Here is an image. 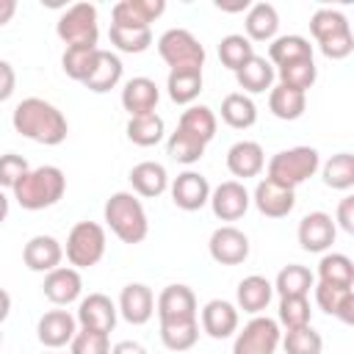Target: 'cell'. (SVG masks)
<instances>
[{"mask_svg":"<svg viewBox=\"0 0 354 354\" xmlns=\"http://www.w3.org/2000/svg\"><path fill=\"white\" fill-rule=\"evenodd\" d=\"M11 124L19 136H25L36 144H44V147H58L69 133L66 116L53 102L41 100V97L22 100L11 113Z\"/></svg>","mask_w":354,"mask_h":354,"instance_id":"cell-1","label":"cell"},{"mask_svg":"<svg viewBox=\"0 0 354 354\" xmlns=\"http://www.w3.org/2000/svg\"><path fill=\"white\" fill-rule=\"evenodd\" d=\"M11 191L22 210H44L64 196L66 177L58 166H36V169H28Z\"/></svg>","mask_w":354,"mask_h":354,"instance_id":"cell-2","label":"cell"},{"mask_svg":"<svg viewBox=\"0 0 354 354\" xmlns=\"http://www.w3.org/2000/svg\"><path fill=\"white\" fill-rule=\"evenodd\" d=\"M105 224L111 227V232L122 241V243H141L149 232V221H147V210L141 205V199L130 191H116L105 199L102 207Z\"/></svg>","mask_w":354,"mask_h":354,"instance_id":"cell-3","label":"cell"},{"mask_svg":"<svg viewBox=\"0 0 354 354\" xmlns=\"http://www.w3.org/2000/svg\"><path fill=\"white\" fill-rule=\"evenodd\" d=\"M318 166H321V155L315 147H290L268 160V180L296 191V185L310 180L318 171Z\"/></svg>","mask_w":354,"mask_h":354,"instance_id":"cell-4","label":"cell"},{"mask_svg":"<svg viewBox=\"0 0 354 354\" xmlns=\"http://www.w3.org/2000/svg\"><path fill=\"white\" fill-rule=\"evenodd\" d=\"M105 227L97 221H77L66 235V260L72 268H91L105 257Z\"/></svg>","mask_w":354,"mask_h":354,"instance_id":"cell-5","label":"cell"},{"mask_svg":"<svg viewBox=\"0 0 354 354\" xmlns=\"http://www.w3.org/2000/svg\"><path fill=\"white\" fill-rule=\"evenodd\" d=\"M55 33L66 47H97V39H100L97 6L91 3L69 6L55 22Z\"/></svg>","mask_w":354,"mask_h":354,"instance_id":"cell-6","label":"cell"},{"mask_svg":"<svg viewBox=\"0 0 354 354\" xmlns=\"http://www.w3.org/2000/svg\"><path fill=\"white\" fill-rule=\"evenodd\" d=\"M158 53L169 69H202L205 66V47L185 28H169L166 33H160Z\"/></svg>","mask_w":354,"mask_h":354,"instance_id":"cell-7","label":"cell"},{"mask_svg":"<svg viewBox=\"0 0 354 354\" xmlns=\"http://www.w3.org/2000/svg\"><path fill=\"white\" fill-rule=\"evenodd\" d=\"M282 340L279 324L268 315H254L232 343V354H277Z\"/></svg>","mask_w":354,"mask_h":354,"instance_id":"cell-8","label":"cell"},{"mask_svg":"<svg viewBox=\"0 0 354 354\" xmlns=\"http://www.w3.org/2000/svg\"><path fill=\"white\" fill-rule=\"evenodd\" d=\"M196 296L188 285H166L155 299V313L160 324H188L196 321Z\"/></svg>","mask_w":354,"mask_h":354,"instance_id":"cell-9","label":"cell"},{"mask_svg":"<svg viewBox=\"0 0 354 354\" xmlns=\"http://www.w3.org/2000/svg\"><path fill=\"white\" fill-rule=\"evenodd\" d=\"M207 252L218 266H241L249 257V238L238 227L224 224V227L213 230V235L207 241Z\"/></svg>","mask_w":354,"mask_h":354,"instance_id":"cell-10","label":"cell"},{"mask_svg":"<svg viewBox=\"0 0 354 354\" xmlns=\"http://www.w3.org/2000/svg\"><path fill=\"white\" fill-rule=\"evenodd\" d=\"M210 207H213V216L221 218V221H238L249 205H252V196L249 191L243 188V183L238 180H224L218 183L213 191H210Z\"/></svg>","mask_w":354,"mask_h":354,"instance_id":"cell-11","label":"cell"},{"mask_svg":"<svg viewBox=\"0 0 354 354\" xmlns=\"http://www.w3.org/2000/svg\"><path fill=\"white\" fill-rule=\"evenodd\" d=\"M75 318H77L80 329H97V332L111 335L113 326H116L119 310H116V304L105 293H88L86 299H80Z\"/></svg>","mask_w":354,"mask_h":354,"instance_id":"cell-12","label":"cell"},{"mask_svg":"<svg viewBox=\"0 0 354 354\" xmlns=\"http://www.w3.org/2000/svg\"><path fill=\"white\" fill-rule=\"evenodd\" d=\"M116 310H119V315H122L127 324H133V326L147 324V321L155 315V293H152V288L144 285V282H130V285H124L122 293H119Z\"/></svg>","mask_w":354,"mask_h":354,"instance_id":"cell-13","label":"cell"},{"mask_svg":"<svg viewBox=\"0 0 354 354\" xmlns=\"http://www.w3.org/2000/svg\"><path fill=\"white\" fill-rule=\"evenodd\" d=\"M299 243L304 252H326L332 243H335V235H337V227L332 221L329 213L324 210H313L307 213L301 221H299Z\"/></svg>","mask_w":354,"mask_h":354,"instance_id":"cell-14","label":"cell"},{"mask_svg":"<svg viewBox=\"0 0 354 354\" xmlns=\"http://www.w3.org/2000/svg\"><path fill=\"white\" fill-rule=\"evenodd\" d=\"M171 199H174V205L180 210H188V213L202 210L207 205V199H210V183H207V177L199 174V171H191V169L183 171V174H177L171 180Z\"/></svg>","mask_w":354,"mask_h":354,"instance_id":"cell-15","label":"cell"},{"mask_svg":"<svg viewBox=\"0 0 354 354\" xmlns=\"http://www.w3.org/2000/svg\"><path fill=\"white\" fill-rule=\"evenodd\" d=\"M252 202H254V207L263 216H268V218H285L296 207V191L293 188H285L279 183H271L266 177V180H260L254 185Z\"/></svg>","mask_w":354,"mask_h":354,"instance_id":"cell-16","label":"cell"},{"mask_svg":"<svg viewBox=\"0 0 354 354\" xmlns=\"http://www.w3.org/2000/svg\"><path fill=\"white\" fill-rule=\"evenodd\" d=\"M41 290H44V296L55 307H66V304H72V301L80 299V290H83L80 271L72 268V266H58V268H53V271L44 274Z\"/></svg>","mask_w":354,"mask_h":354,"instance_id":"cell-17","label":"cell"},{"mask_svg":"<svg viewBox=\"0 0 354 354\" xmlns=\"http://www.w3.org/2000/svg\"><path fill=\"white\" fill-rule=\"evenodd\" d=\"M75 332H77V318L66 310H47L36 324V337L47 348H61L72 343Z\"/></svg>","mask_w":354,"mask_h":354,"instance_id":"cell-18","label":"cell"},{"mask_svg":"<svg viewBox=\"0 0 354 354\" xmlns=\"http://www.w3.org/2000/svg\"><path fill=\"white\" fill-rule=\"evenodd\" d=\"M166 11L163 0H119L111 8V25L119 28H149L160 14Z\"/></svg>","mask_w":354,"mask_h":354,"instance_id":"cell-19","label":"cell"},{"mask_svg":"<svg viewBox=\"0 0 354 354\" xmlns=\"http://www.w3.org/2000/svg\"><path fill=\"white\" fill-rule=\"evenodd\" d=\"M158 100H160V88L152 77H130L122 88V108L130 116L155 113Z\"/></svg>","mask_w":354,"mask_h":354,"instance_id":"cell-20","label":"cell"},{"mask_svg":"<svg viewBox=\"0 0 354 354\" xmlns=\"http://www.w3.org/2000/svg\"><path fill=\"white\" fill-rule=\"evenodd\" d=\"M202 332L213 340H224L238 332V307L224 299H210L202 307Z\"/></svg>","mask_w":354,"mask_h":354,"instance_id":"cell-21","label":"cell"},{"mask_svg":"<svg viewBox=\"0 0 354 354\" xmlns=\"http://www.w3.org/2000/svg\"><path fill=\"white\" fill-rule=\"evenodd\" d=\"M64 260V246L53 238V235H33L25 249H22V263L30 268V271H53L58 268Z\"/></svg>","mask_w":354,"mask_h":354,"instance_id":"cell-22","label":"cell"},{"mask_svg":"<svg viewBox=\"0 0 354 354\" xmlns=\"http://www.w3.org/2000/svg\"><path fill=\"white\" fill-rule=\"evenodd\" d=\"M266 166V152L257 141H235L227 149V169L232 177H257Z\"/></svg>","mask_w":354,"mask_h":354,"instance_id":"cell-23","label":"cell"},{"mask_svg":"<svg viewBox=\"0 0 354 354\" xmlns=\"http://www.w3.org/2000/svg\"><path fill=\"white\" fill-rule=\"evenodd\" d=\"M315 304L326 313L340 318L343 324H354V288H337L326 282H315Z\"/></svg>","mask_w":354,"mask_h":354,"instance_id":"cell-24","label":"cell"},{"mask_svg":"<svg viewBox=\"0 0 354 354\" xmlns=\"http://www.w3.org/2000/svg\"><path fill=\"white\" fill-rule=\"evenodd\" d=\"M122 69H124V66H122V58H119L116 53L100 50V53H97V61H94V66H91V72H88V77L83 80V86H86L88 91H94V94H105V91H111V88L119 86Z\"/></svg>","mask_w":354,"mask_h":354,"instance_id":"cell-25","label":"cell"},{"mask_svg":"<svg viewBox=\"0 0 354 354\" xmlns=\"http://www.w3.org/2000/svg\"><path fill=\"white\" fill-rule=\"evenodd\" d=\"M130 185L138 196H147V199H155L160 196L166 188H169V174H166V166L163 163H155V160H141L130 169Z\"/></svg>","mask_w":354,"mask_h":354,"instance_id":"cell-26","label":"cell"},{"mask_svg":"<svg viewBox=\"0 0 354 354\" xmlns=\"http://www.w3.org/2000/svg\"><path fill=\"white\" fill-rule=\"evenodd\" d=\"M274 296V285L260 277V274H249L238 282V290H235V299H238V310L243 313H252V315H260L268 301Z\"/></svg>","mask_w":354,"mask_h":354,"instance_id":"cell-27","label":"cell"},{"mask_svg":"<svg viewBox=\"0 0 354 354\" xmlns=\"http://www.w3.org/2000/svg\"><path fill=\"white\" fill-rule=\"evenodd\" d=\"M243 28L249 41H271L277 39V30H279V14L271 3H254L246 11Z\"/></svg>","mask_w":354,"mask_h":354,"instance_id":"cell-28","label":"cell"},{"mask_svg":"<svg viewBox=\"0 0 354 354\" xmlns=\"http://www.w3.org/2000/svg\"><path fill=\"white\" fill-rule=\"evenodd\" d=\"M274 77H277V72H274V66H271V61L268 58H263V55H252L238 72H235V80H238V86L243 88V91H249V94H263V91H271V83H274Z\"/></svg>","mask_w":354,"mask_h":354,"instance_id":"cell-29","label":"cell"},{"mask_svg":"<svg viewBox=\"0 0 354 354\" xmlns=\"http://www.w3.org/2000/svg\"><path fill=\"white\" fill-rule=\"evenodd\" d=\"M304 108H307V94H304V91L288 88V86H282V83L271 86V91H268V111H271L277 119L293 122V119H299V116L304 113Z\"/></svg>","mask_w":354,"mask_h":354,"instance_id":"cell-30","label":"cell"},{"mask_svg":"<svg viewBox=\"0 0 354 354\" xmlns=\"http://www.w3.org/2000/svg\"><path fill=\"white\" fill-rule=\"evenodd\" d=\"M166 91L171 102L191 105L202 91V69H169Z\"/></svg>","mask_w":354,"mask_h":354,"instance_id":"cell-31","label":"cell"},{"mask_svg":"<svg viewBox=\"0 0 354 354\" xmlns=\"http://www.w3.org/2000/svg\"><path fill=\"white\" fill-rule=\"evenodd\" d=\"M304 58H313V44L304 36H299V33L277 36L268 44V61H271V66H282V64L304 61Z\"/></svg>","mask_w":354,"mask_h":354,"instance_id":"cell-32","label":"cell"},{"mask_svg":"<svg viewBox=\"0 0 354 354\" xmlns=\"http://www.w3.org/2000/svg\"><path fill=\"white\" fill-rule=\"evenodd\" d=\"M318 282L337 285V288H354V263L348 254L326 252L318 260Z\"/></svg>","mask_w":354,"mask_h":354,"instance_id":"cell-33","label":"cell"},{"mask_svg":"<svg viewBox=\"0 0 354 354\" xmlns=\"http://www.w3.org/2000/svg\"><path fill=\"white\" fill-rule=\"evenodd\" d=\"M221 119L235 130H246L257 122V105L243 91H232L221 100Z\"/></svg>","mask_w":354,"mask_h":354,"instance_id":"cell-34","label":"cell"},{"mask_svg":"<svg viewBox=\"0 0 354 354\" xmlns=\"http://www.w3.org/2000/svg\"><path fill=\"white\" fill-rule=\"evenodd\" d=\"M315 285V274L307 268V266H299V263H290L285 266L277 279H274V290L282 296H307Z\"/></svg>","mask_w":354,"mask_h":354,"instance_id":"cell-35","label":"cell"},{"mask_svg":"<svg viewBox=\"0 0 354 354\" xmlns=\"http://www.w3.org/2000/svg\"><path fill=\"white\" fill-rule=\"evenodd\" d=\"M177 127L185 130V133H191V136H196L199 141L207 144V141H213L218 122H216V113H213L207 105H188V108L180 113Z\"/></svg>","mask_w":354,"mask_h":354,"instance_id":"cell-36","label":"cell"},{"mask_svg":"<svg viewBox=\"0 0 354 354\" xmlns=\"http://www.w3.org/2000/svg\"><path fill=\"white\" fill-rule=\"evenodd\" d=\"M324 185L332 191H348L354 188V155L351 152H337L332 155L324 169H321Z\"/></svg>","mask_w":354,"mask_h":354,"instance_id":"cell-37","label":"cell"},{"mask_svg":"<svg viewBox=\"0 0 354 354\" xmlns=\"http://www.w3.org/2000/svg\"><path fill=\"white\" fill-rule=\"evenodd\" d=\"M166 133V124L158 113H144V116H130L127 122V138L136 147H155Z\"/></svg>","mask_w":354,"mask_h":354,"instance_id":"cell-38","label":"cell"},{"mask_svg":"<svg viewBox=\"0 0 354 354\" xmlns=\"http://www.w3.org/2000/svg\"><path fill=\"white\" fill-rule=\"evenodd\" d=\"M310 33L315 36V41H326L332 36H340V33H351L348 28V19L343 11L337 8H318L313 17H310Z\"/></svg>","mask_w":354,"mask_h":354,"instance_id":"cell-39","label":"cell"},{"mask_svg":"<svg viewBox=\"0 0 354 354\" xmlns=\"http://www.w3.org/2000/svg\"><path fill=\"white\" fill-rule=\"evenodd\" d=\"M279 83L288 86V88H296V91H304L313 88L315 77H318V69H315V61L313 58H304V61H290V64H282L274 69Z\"/></svg>","mask_w":354,"mask_h":354,"instance_id":"cell-40","label":"cell"},{"mask_svg":"<svg viewBox=\"0 0 354 354\" xmlns=\"http://www.w3.org/2000/svg\"><path fill=\"white\" fill-rule=\"evenodd\" d=\"M205 147H207L205 141H199L196 136H191V133H185V130H180V127H177V130L169 136V141H166V152H169V158L177 160V163H185V166L202 160Z\"/></svg>","mask_w":354,"mask_h":354,"instance_id":"cell-41","label":"cell"},{"mask_svg":"<svg viewBox=\"0 0 354 354\" xmlns=\"http://www.w3.org/2000/svg\"><path fill=\"white\" fill-rule=\"evenodd\" d=\"M252 55H254V44L243 33H230L218 41V61L232 72H238Z\"/></svg>","mask_w":354,"mask_h":354,"instance_id":"cell-42","label":"cell"},{"mask_svg":"<svg viewBox=\"0 0 354 354\" xmlns=\"http://www.w3.org/2000/svg\"><path fill=\"white\" fill-rule=\"evenodd\" d=\"M108 39L119 53H144L152 44V30L149 28H119L111 25L108 28Z\"/></svg>","mask_w":354,"mask_h":354,"instance_id":"cell-43","label":"cell"},{"mask_svg":"<svg viewBox=\"0 0 354 354\" xmlns=\"http://www.w3.org/2000/svg\"><path fill=\"white\" fill-rule=\"evenodd\" d=\"M199 340V321L188 324H160V343L169 351H188Z\"/></svg>","mask_w":354,"mask_h":354,"instance_id":"cell-44","label":"cell"},{"mask_svg":"<svg viewBox=\"0 0 354 354\" xmlns=\"http://www.w3.org/2000/svg\"><path fill=\"white\" fill-rule=\"evenodd\" d=\"M279 343H282L285 354H321L324 351V337L310 324L299 326V329H288Z\"/></svg>","mask_w":354,"mask_h":354,"instance_id":"cell-45","label":"cell"},{"mask_svg":"<svg viewBox=\"0 0 354 354\" xmlns=\"http://www.w3.org/2000/svg\"><path fill=\"white\" fill-rule=\"evenodd\" d=\"M97 53H100V47H66L61 55V66H64L66 77L83 83L97 61Z\"/></svg>","mask_w":354,"mask_h":354,"instance_id":"cell-46","label":"cell"},{"mask_svg":"<svg viewBox=\"0 0 354 354\" xmlns=\"http://www.w3.org/2000/svg\"><path fill=\"white\" fill-rule=\"evenodd\" d=\"M310 299L307 296H282L279 310H277V324L285 329H299L310 324Z\"/></svg>","mask_w":354,"mask_h":354,"instance_id":"cell-47","label":"cell"},{"mask_svg":"<svg viewBox=\"0 0 354 354\" xmlns=\"http://www.w3.org/2000/svg\"><path fill=\"white\" fill-rule=\"evenodd\" d=\"M69 354H111V337L97 329H77L69 343Z\"/></svg>","mask_w":354,"mask_h":354,"instance_id":"cell-48","label":"cell"},{"mask_svg":"<svg viewBox=\"0 0 354 354\" xmlns=\"http://www.w3.org/2000/svg\"><path fill=\"white\" fill-rule=\"evenodd\" d=\"M28 169H30L28 160L22 155H17V152L0 155V188H14Z\"/></svg>","mask_w":354,"mask_h":354,"instance_id":"cell-49","label":"cell"},{"mask_svg":"<svg viewBox=\"0 0 354 354\" xmlns=\"http://www.w3.org/2000/svg\"><path fill=\"white\" fill-rule=\"evenodd\" d=\"M318 47H321V53H324L329 61H343V58H348L351 50H354V36H351V33H340V36H332V39L321 41Z\"/></svg>","mask_w":354,"mask_h":354,"instance_id":"cell-50","label":"cell"},{"mask_svg":"<svg viewBox=\"0 0 354 354\" xmlns=\"http://www.w3.org/2000/svg\"><path fill=\"white\" fill-rule=\"evenodd\" d=\"M337 224L343 232H354V196H343L340 205H337ZM335 224V227H337Z\"/></svg>","mask_w":354,"mask_h":354,"instance_id":"cell-51","label":"cell"},{"mask_svg":"<svg viewBox=\"0 0 354 354\" xmlns=\"http://www.w3.org/2000/svg\"><path fill=\"white\" fill-rule=\"evenodd\" d=\"M14 86H17V75H14V66L8 61L0 58V102H6L11 94H14Z\"/></svg>","mask_w":354,"mask_h":354,"instance_id":"cell-52","label":"cell"},{"mask_svg":"<svg viewBox=\"0 0 354 354\" xmlns=\"http://www.w3.org/2000/svg\"><path fill=\"white\" fill-rule=\"evenodd\" d=\"M111 354H149V351L136 340H119L116 346H111Z\"/></svg>","mask_w":354,"mask_h":354,"instance_id":"cell-53","label":"cell"},{"mask_svg":"<svg viewBox=\"0 0 354 354\" xmlns=\"http://www.w3.org/2000/svg\"><path fill=\"white\" fill-rule=\"evenodd\" d=\"M14 11H17V3H14V0H0V28H3L6 22H11Z\"/></svg>","mask_w":354,"mask_h":354,"instance_id":"cell-54","label":"cell"},{"mask_svg":"<svg viewBox=\"0 0 354 354\" xmlns=\"http://www.w3.org/2000/svg\"><path fill=\"white\" fill-rule=\"evenodd\" d=\"M8 313H11V296L0 288V324L8 318Z\"/></svg>","mask_w":354,"mask_h":354,"instance_id":"cell-55","label":"cell"},{"mask_svg":"<svg viewBox=\"0 0 354 354\" xmlns=\"http://www.w3.org/2000/svg\"><path fill=\"white\" fill-rule=\"evenodd\" d=\"M6 216H8V196H6L3 188H0V224L6 221Z\"/></svg>","mask_w":354,"mask_h":354,"instance_id":"cell-56","label":"cell"},{"mask_svg":"<svg viewBox=\"0 0 354 354\" xmlns=\"http://www.w3.org/2000/svg\"><path fill=\"white\" fill-rule=\"evenodd\" d=\"M0 343H3V332H0Z\"/></svg>","mask_w":354,"mask_h":354,"instance_id":"cell-57","label":"cell"},{"mask_svg":"<svg viewBox=\"0 0 354 354\" xmlns=\"http://www.w3.org/2000/svg\"><path fill=\"white\" fill-rule=\"evenodd\" d=\"M47 354H55V351H47Z\"/></svg>","mask_w":354,"mask_h":354,"instance_id":"cell-58","label":"cell"}]
</instances>
